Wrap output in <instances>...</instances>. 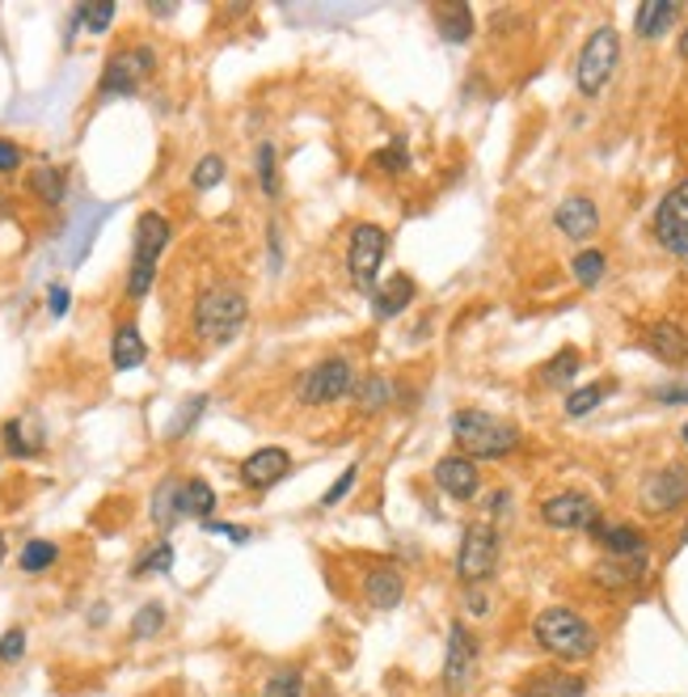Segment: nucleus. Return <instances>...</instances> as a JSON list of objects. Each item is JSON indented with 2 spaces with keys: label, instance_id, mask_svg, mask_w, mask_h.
<instances>
[{
  "label": "nucleus",
  "instance_id": "obj_6",
  "mask_svg": "<svg viewBox=\"0 0 688 697\" xmlns=\"http://www.w3.org/2000/svg\"><path fill=\"white\" fill-rule=\"evenodd\" d=\"M499 558H502V537L495 525L486 520H474L469 529L461 532V550H456V579L465 588H481L490 583L495 571H499Z\"/></svg>",
  "mask_w": 688,
  "mask_h": 697
},
{
  "label": "nucleus",
  "instance_id": "obj_54",
  "mask_svg": "<svg viewBox=\"0 0 688 697\" xmlns=\"http://www.w3.org/2000/svg\"><path fill=\"white\" fill-rule=\"evenodd\" d=\"M685 541H688V525H685Z\"/></svg>",
  "mask_w": 688,
  "mask_h": 697
},
{
  "label": "nucleus",
  "instance_id": "obj_12",
  "mask_svg": "<svg viewBox=\"0 0 688 697\" xmlns=\"http://www.w3.org/2000/svg\"><path fill=\"white\" fill-rule=\"evenodd\" d=\"M477 673V638L465 622L448 625V647H444V694L465 697Z\"/></svg>",
  "mask_w": 688,
  "mask_h": 697
},
{
  "label": "nucleus",
  "instance_id": "obj_23",
  "mask_svg": "<svg viewBox=\"0 0 688 697\" xmlns=\"http://www.w3.org/2000/svg\"><path fill=\"white\" fill-rule=\"evenodd\" d=\"M431 18L444 43H469L474 39V9L461 4V0H444V4H431Z\"/></svg>",
  "mask_w": 688,
  "mask_h": 697
},
{
  "label": "nucleus",
  "instance_id": "obj_40",
  "mask_svg": "<svg viewBox=\"0 0 688 697\" xmlns=\"http://www.w3.org/2000/svg\"><path fill=\"white\" fill-rule=\"evenodd\" d=\"M372 166L380 173H405L410 169V152H405V136H393V145L380 148L377 157H372Z\"/></svg>",
  "mask_w": 688,
  "mask_h": 697
},
{
  "label": "nucleus",
  "instance_id": "obj_27",
  "mask_svg": "<svg viewBox=\"0 0 688 697\" xmlns=\"http://www.w3.org/2000/svg\"><path fill=\"white\" fill-rule=\"evenodd\" d=\"M351 402H356L359 414H380L384 406H393V386L380 377V372H363L356 381V389H351Z\"/></svg>",
  "mask_w": 688,
  "mask_h": 697
},
{
  "label": "nucleus",
  "instance_id": "obj_5",
  "mask_svg": "<svg viewBox=\"0 0 688 697\" xmlns=\"http://www.w3.org/2000/svg\"><path fill=\"white\" fill-rule=\"evenodd\" d=\"M621 64V34L613 25H595L588 34V43L579 51V64H574V85L583 97H600L608 89V81Z\"/></svg>",
  "mask_w": 688,
  "mask_h": 697
},
{
  "label": "nucleus",
  "instance_id": "obj_46",
  "mask_svg": "<svg viewBox=\"0 0 688 697\" xmlns=\"http://www.w3.org/2000/svg\"><path fill=\"white\" fill-rule=\"evenodd\" d=\"M203 529L215 532V537H229L233 546H245V541H250V529H241V525H220V520H208Z\"/></svg>",
  "mask_w": 688,
  "mask_h": 697
},
{
  "label": "nucleus",
  "instance_id": "obj_17",
  "mask_svg": "<svg viewBox=\"0 0 688 697\" xmlns=\"http://www.w3.org/2000/svg\"><path fill=\"white\" fill-rule=\"evenodd\" d=\"M588 676L567 673V668H537L516 685V697H583Z\"/></svg>",
  "mask_w": 688,
  "mask_h": 697
},
{
  "label": "nucleus",
  "instance_id": "obj_42",
  "mask_svg": "<svg viewBox=\"0 0 688 697\" xmlns=\"http://www.w3.org/2000/svg\"><path fill=\"white\" fill-rule=\"evenodd\" d=\"M203 410H208V398H203V393H199V398H190L187 406L178 410V419L169 423V440H178V435H187V427H194V419H199Z\"/></svg>",
  "mask_w": 688,
  "mask_h": 697
},
{
  "label": "nucleus",
  "instance_id": "obj_14",
  "mask_svg": "<svg viewBox=\"0 0 688 697\" xmlns=\"http://www.w3.org/2000/svg\"><path fill=\"white\" fill-rule=\"evenodd\" d=\"M431 482H435L448 499H456V504H469L477 490H481V469H477V461H469L465 453H448V457L435 461Z\"/></svg>",
  "mask_w": 688,
  "mask_h": 697
},
{
  "label": "nucleus",
  "instance_id": "obj_28",
  "mask_svg": "<svg viewBox=\"0 0 688 697\" xmlns=\"http://www.w3.org/2000/svg\"><path fill=\"white\" fill-rule=\"evenodd\" d=\"M182 486L187 482L166 478L152 495V525L157 529H173V520H182Z\"/></svg>",
  "mask_w": 688,
  "mask_h": 697
},
{
  "label": "nucleus",
  "instance_id": "obj_9",
  "mask_svg": "<svg viewBox=\"0 0 688 697\" xmlns=\"http://www.w3.org/2000/svg\"><path fill=\"white\" fill-rule=\"evenodd\" d=\"M359 372L351 360H342V356H330V360H317L300 377V402L305 406H330L338 398H347L351 389H356Z\"/></svg>",
  "mask_w": 688,
  "mask_h": 697
},
{
  "label": "nucleus",
  "instance_id": "obj_16",
  "mask_svg": "<svg viewBox=\"0 0 688 697\" xmlns=\"http://www.w3.org/2000/svg\"><path fill=\"white\" fill-rule=\"evenodd\" d=\"M292 474V453L287 448H258V453H250V457L241 461V486H250V490H271V486H279V482Z\"/></svg>",
  "mask_w": 688,
  "mask_h": 697
},
{
  "label": "nucleus",
  "instance_id": "obj_37",
  "mask_svg": "<svg viewBox=\"0 0 688 697\" xmlns=\"http://www.w3.org/2000/svg\"><path fill=\"white\" fill-rule=\"evenodd\" d=\"M300 694H305L300 668H279V673L266 676V685H262V697H300Z\"/></svg>",
  "mask_w": 688,
  "mask_h": 697
},
{
  "label": "nucleus",
  "instance_id": "obj_53",
  "mask_svg": "<svg viewBox=\"0 0 688 697\" xmlns=\"http://www.w3.org/2000/svg\"><path fill=\"white\" fill-rule=\"evenodd\" d=\"M680 440H685V444H688V423H685V432H680Z\"/></svg>",
  "mask_w": 688,
  "mask_h": 697
},
{
  "label": "nucleus",
  "instance_id": "obj_18",
  "mask_svg": "<svg viewBox=\"0 0 688 697\" xmlns=\"http://www.w3.org/2000/svg\"><path fill=\"white\" fill-rule=\"evenodd\" d=\"M592 541L604 550V558H646V532L634 525H613V520H600L592 529Z\"/></svg>",
  "mask_w": 688,
  "mask_h": 697
},
{
  "label": "nucleus",
  "instance_id": "obj_30",
  "mask_svg": "<svg viewBox=\"0 0 688 697\" xmlns=\"http://www.w3.org/2000/svg\"><path fill=\"white\" fill-rule=\"evenodd\" d=\"M212 511H215V490L203 478H190L187 486H182V516H194V520L208 525Z\"/></svg>",
  "mask_w": 688,
  "mask_h": 697
},
{
  "label": "nucleus",
  "instance_id": "obj_47",
  "mask_svg": "<svg viewBox=\"0 0 688 697\" xmlns=\"http://www.w3.org/2000/svg\"><path fill=\"white\" fill-rule=\"evenodd\" d=\"M465 613H469V617H486V613H490V596H486L481 588H469V592H465Z\"/></svg>",
  "mask_w": 688,
  "mask_h": 697
},
{
  "label": "nucleus",
  "instance_id": "obj_3",
  "mask_svg": "<svg viewBox=\"0 0 688 697\" xmlns=\"http://www.w3.org/2000/svg\"><path fill=\"white\" fill-rule=\"evenodd\" d=\"M250 321V300L233 284H212L194 300V335L203 342H233Z\"/></svg>",
  "mask_w": 688,
  "mask_h": 697
},
{
  "label": "nucleus",
  "instance_id": "obj_34",
  "mask_svg": "<svg viewBox=\"0 0 688 697\" xmlns=\"http://www.w3.org/2000/svg\"><path fill=\"white\" fill-rule=\"evenodd\" d=\"M166 630V604H140L136 609V617H131V643H148V638H157Z\"/></svg>",
  "mask_w": 688,
  "mask_h": 697
},
{
  "label": "nucleus",
  "instance_id": "obj_31",
  "mask_svg": "<svg viewBox=\"0 0 688 697\" xmlns=\"http://www.w3.org/2000/svg\"><path fill=\"white\" fill-rule=\"evenodd\" d=\"M30 191L39 194V203L60 208V203H64V169H55V166L30 169Z\"/></svg>",
  "mask_w": 688,
  "mask_h": 697
},
{
  "label": "nucleus",
  "instance_id": "obj_24",
  "mask_svg": "<svg viewBox=\"0 0 688 697\" xmlns=\"http://www.w3.org/2000/svg\"><path fill=\"white\" fill-rule=\"evenodd\" d=\"M414 279L405 275V271H398L384 288L372 292V313H377V321H389V317H402L410 305H414Z\"/></svg>",
  "mask_w": 688,
  "mask_h": 697
},
{
  "label": "nucleus",
  "instance_id": "obj_44",
  "mask_svg": "<svg viewBox=\"0 0 688 697\" xmlns=\"http://www.w3.org/2000/svg\"><path fill=\"white\" fill-rule=\"evenodd\" d=\"M356 478H359V465H347V469L338 474V482H334L330 490L321 495V507H334V504H338V499H347V490L356 486Z\"/></svg>",
  "mask_w": 688,
  "mask_h": 697
},
{
  "label": "nucleus",
  "instance_id": "obj_50",
  "mask_svg": "<svg viewBox=\"0 0 688 697\" xmlns=\"http://www.w3.org/2000/svg\"><path fill=\"white\" fill-rule=\"evenodd\" d=\"M68 305H72L68 288H60V284H55V288L47 292V309H51V317H64V313H68Z\"/></svg>",
  "mask_w": 688,
  "mask_h": 697
},
{
  "label": "nucleus",
  "instance_id": "obj_25",
  "mask_svg": "<svg viewBox=\"0 0 688 697\" xmlns=\"http://www.w3.org/2000/svg\"><path fill=\"white\" fill-rule=\"evenodd\" d=\"M144 360H148V347H144L140 330L131 321L115 326V335H110V363H115V372H131Z\"/></svg>",
  "mask_w": 688,
  "mask_h": 697
},
{
  "label": "nucleus",
  "instance_id": "obj_21",
  "mask_svg": "<svg viewBox=\"0 0 688 697\" xmlns=\"http://www.w3.org/2000/svg\"><path fill=\"white\" fill-rule=\"evenodd\" d=\"M405 596V575L398 567H372L368 579H363V601L372 604L377 613H389V609H398Z\"/></svg>",
  "mask_w": 688,
  "mask_h": 697
},
{
  "label": "nucleus",
  "instance_id": "obj_4",
  "mask_svg": "<svg viewBox=\"0 0 688 697\" xmlns=\"http://www.w3.org/2000/svg\"><path fill=\"white\" fill-rule=\"evenodd\" d=\"M169 237H173V229H169V220L161 212H144L136 220V241H131V266H127V296L131 300H144L152 284H157V263H161V254H166Z\"/></svg>",
  "mask_w": 688,
  "mask_h": 697
},
{
  "label": "nucleus",
  "instance_id": "obj_20",
  "mask_svg": "<svg viewBox=\"0 0 688 697\" xmlns=\"http://www.w3.org/2000/svg\"><path fill=\"white\" fill-rule=\"evenodd\" d=\"M646 579V558H600L592 567V583L604 592H629Z\"/></svg>",
  "mask_w": 688,
  "mask_h": 697
},
{
  "label": "nucleus",
  "instance_id": "obj_29",
  "mask_svg": "<svg viewBox=\"0 0 688 697\" xmlns=\"http://www.w3.org/2000/svg\"><path fill=\"white\" fill-rule=\"evenodd\" d=\"M115 0H102V4H76L72 9V25H68V34H64V43H72L76 39V25H85L89 34H106L110 30V22H115Z\"/></svg>",
  "mask_w": 688,
  "mask_h": 697
},
{
  "label": "nucleus",
  "instance_id": "obj_15",
  "mask_svg": "<svg viewBox=\"0 0 688 697\" xmlns=\"http://www.w3.org/2000/svg\"><path fill=\"white\" fill-rule=\"evenodd\" d=\"M553 229L562 233L567 241H592L600 233V208H595V199L588 194H567L558 208H553Z\"/></svg>",
  "mask_w": 688,
  "mask_h": 697
},
{
  "label": "nucleus",
  "instance_id": "obj_49",
  "mask_svg": "<svg viewBox=\"0 0 688 697\" xmlns=\"http://www.w3.org/2000/svg\"><path fill=\"white\" fill-rule=\"evenodd\" d=\"M18 166H22V148L9 145V140H0V173H13Z\"/></svg>",
  "mask_w": 688,
  "mask_h": 697
},
{
  "label": "nucleus",
  "instance_id": "obj_32",
  "mask_svg": "<svg viewBox=\"0 0 688 697\" xmlns=\"http://www.w3.org/2000/svg\"><path fill=\"white\" fill-rule=\"evenodd\" d=\"M579 368H583V356H579L574 347H562V351H558V356H553V360L541 368V386H549V389L570 386Z\"/></svg>",
  "mask_w": 688,
  "mask_h": 697
},
{
  "label": "nucleus",
  "instance_id": "obj_51",
  "mask_svg": "<svg viewBox=\"0 0 688 697\" xmlns=\"http://www.w3.org/2000/svg\"><path fill=\"white\" fill-rule=\"evenodd\" d=\"M676 51H680V60L688 64V30H680V43H676Z\"/></svg>",
  "mask_w": 688,
  "mask_h": 697
},
{
  "label": "nucleus",
  "instance_id": "obj_26",
  "mask_svg": "<svg viewBox=\"0 0 688 697\" xmlns=\"http://www.w3.org/2000/svg\"><path fill=\"white\" fill-rule=\"evenodd\" d=\"M680 18V4L676 0H646L638 13H634V30H638V39L646 43H655V39H664L667 25Z\"/></svg>",
  "mask_w": 688,
  "mask_h": 697
},
{
  "label": "nucleus",
  "instance_id": "obj_33",
  "mask_svg": "<svg viewBox=\"0 0 688 697\" xmlns=\"http://www.w3.org/2000/svg\"><path fill=\"white\" fill-rule=\"evenodd\" d=\"M604 271H608V258H604L600 250H583V254H574V263H570V275H574L579 288H595V284L604 279Z\"/></svg>",
  "mask_w": 688,
  "mask_h": 697
},
{
  "label": "nucleus",
  "instance_id": "obj_11",
  "mask_svg": "<svg viewBox=\"0 0 688 697\" xmlns=\"http://www.w3.org/2000/svg\"><path fill=\"white\" fill-rule=\"evenodd\" d=\"M541 520L558 532H592L604 520V511L583 490H558V495L541 499Z\"/></svg>",
  "mask_w": 688,
  "mask_h": 697
},
{
  "label": "nucleus",
  "instance_id": "obj_48",
  "mask_svg": "<svg viewBox=\"0 0 688 697\" xmlns=\"http://www.w3.org/2000/svg\"><path fill=\"white\" fill-rule=\"evenodd\" d=\"M266 245H271V271H279V266H284V237H279V224L266 229Z\"/></svg>",
  "mask_w": 688,
  "mask_h": 697
},
{
  "label": "nucleus",
  "instance_id": "obj_36",
  "mask_svg": "<svg viewBox=\"0 0 688 697\" xmlns=\"http://www.w3.org/2000/svg\"><path fill=\"white\" fill-rule=\"evenodd\" d=\"M60 558V550H55V541H25L22 546V558H18V567H22L25 575H39V571H47L51 562Z\"/></svg>",
  "mask_w": 688,
  "mask_h": 697
},
{
  "label": "nucleus",
  "instance_id": "obj_38",
  "mask_svg": "<svg viewBox=\"0 0 688 697\" xmlns=\"http://www.w3.org/2000/svg\"><path fill=\"white\" fill-rule=\"evenodd\" d=\"M608 393H613V386H583V389H574V393L567 398V414H570V419H588V414H592V410L600 406V402H604Z\"/></svg>",
  "mask_w": 688,
  "mask_h": 697
},
{
  "label": "nucleus",
  "instance_id": "obj_45",
  "mask_svg": "<svg viewBox=\"0 0 688 697\" xmlns=\"http://www.w3.org/2000/svg\"><path fill=\"white\" fill-rule=\"evenodd\" d=\"M650 398H655V402H664V406H685L688 386H659V389H650Z\"/></svg>",
  "mask_w": 688,
  "mask_h": 697
},
{
  "label": "nucleus",
  "instance_id": "obj_1",
  "mask_svg": "<svg viewBox=\"0 0 688 697\" xmlns=\"http://www.w3.org/2000/svg\"><path fill=\"white\" fill-rule=\"evenodd\" d=\"M532 638H537V647L553 655L558 664H583V659H592L595 651H600V634H595V625L583 617V613H574L567 604H549L541 609L537 617H532Z\"/></svg>",
  "mask_w": 688,
  "mask_h": 697
},
{
  "label": "nucleus",
  "instance_id": "obj_22",
  "mask_svg": "<svg viewBox=\"0 0 688 697\" xmlns=\"http://www.w3.org/2000/svg\"><path fill=\"white\" fill-rule=\"evenodd\" d=\"M0 440H4V448H9L18 461L39 457V453L47 448V435H43V427H39V419H34V414L9 419V423L0 427Z\"/></svg>",
  "mask_w": 688,
  "mask_h": 697
},
{
  "label": "nucleus",
  "instance_id": "obj_2",
  "mask_svg": "<svg viewBox=\"0 0 688 697\" xmlns=\"http://www.w3.org/2000/svg\"><path fill=\"white\" fill-rule=\"evenodd\" d=\"M452 440H456V453H465L469 461H502L523 444L520 427L490 410H456Z\"/></svg>",
  "mask_w": 688,
  "mask_h": 697
},
{
  "label": "nucleus",
  "instance_id": "obj_35",
  "mask_svg": "<svg viewBox=\"0 0 688 697\" xmlns=\"http://www.w3.org/2000/svg\"><path fill=\"white\" fill-rule=\"evenodd\" d=\"M169 567H173V546H169V541H157L152 550H144V553H140V562L131 567V579L169 575Z\"/></svg>",
  "mask_w": 688,
  "mask_h": 697
},
{
  "label": "nucleus",
  "instance_id": "obj_41",
  "mask_svg": "<svg viewBox=\"0 0 688 697\" xmlns=\"http://www.w3.org/2000/svg\"><path fill=\"white\" fill-rule=\"evenodd\" d=\"M258 187L266 199L279 194V169H275V145H258Z\"/></svg>",
  "mask_w": 688,
  "mask_h": 697
},
{
  "label": "nucleus",
  "instance_id": "obj_52",
  "mask_svg": "<svg viewBox=\"0 0 688 697\" xmlns=\"http://www.w3.org/2000/svg\"><path fill=\"white\" fill-rule=\"evenodd\" d=\"M0 562H4V532H0Z\"/></svg>",
  "mask_w": 688,
  "mask_h": 697
},
{
  "label": "nucleus",
  "instance_id": "obj_13",
  "mask_svg": "<svg viewBox=\"0 0 688 697\" xmlns=\"http://www.w3.org/2000/svg\"><path fill=\"white\" fill-rule=\"evenodd\" d=\"M688 504V465H664L642 478L638 507L646 516H671Z\"/></svg>",
  "mask_w": 688,
  "mask_h": 697
},
{
  "label": "nucleus",
  "instance_id": "obj_10",
  "mask_svg": "<svg viewBox=\"0 0 688 697\" xmlns=\"http://www.w3.org/2000/svg\"><path fill=\"white\" fill-rule=\"evenodd\" d=\"M650 233L659 241V250H667L671 258L688 263V178L676 182V187L659 199L655 220H650Z\"/></svg>",
  "mask_w": 688,
  "mask_h": 697
},
{
  "label": "nucleus",
  "instance_id": "obj_19",
  "mask_svg": "<svg viewBox=\"0 0 688 697\" xmlns=\"http://www.w3.org/2000/svg\"><path fill=\"white\" fill-rule=\"evenodd\" d=\"M642 347H646L655 360L671 363V368L688 363V330L685 326H676V321H655V326H646Z\"/></svg>",
  "mask_w": 688,
  "mask_h": 697
},
{
  "label": "nucleus",
  "instance_id": "obj_39",
  "mask_svg": "<svg viewBox=\"0 0 688 697\" xmlns=\"http://www.w3.org/2000/svg\"><path fill=\"white\" fill-rule=\"evenodd\" d=\"M224 173H229L224 157L208 152V157H203L199 166L190 169V187H194V191H212V187H220V182H224Z\"/></svg>",
  "mask_w": 688,
  "mask_h": 697
},
{
  "label": "nucleus",
  "instance_id": "obj_43",
  "mask_svg": "<svg viewBox=\"0 0 688 697\" xmlns=\"http://www.w3.org/2000/svg\"><path fill=\"white\" fill-rule=\"evenodd\" d=\"M22 655H25V630L13 625V630L0 634V664H18Z\"/></svg>",
  "mask_w": 688,
  "mask_h": 697
},
{
  "label": "nucleus",
  "instance_id": "obj_8",
  "mask_svg": "<svg viewBox=\"0 0 688 697\" xmlns=\"http://www.w3.org/2000/svg\"><path fill=\"white\" fill-rule=\"evenodd\" d=\"M157 68V51L152 47H127L115 51L102 68V81H97V97H131L144 85V76H152Z\"/></svg>",
  "mask_w": 688,
  "mask_h": 697
},
{
  "label": "nucleus",
  "instance_id": "obj_7",
  "mask_svg": "<svg viewBox=\"0 0 688 697\" xmlns=\"http://www.w3.org/2000/svg\"><path fill=\"white\" fill-rule=\"evenodd\" d=\"M389 254V233L380 224H356L351 229V245H347V279L356 292H377L380 263Z\"/></svg>",
  "mask_w": 688,
  "mask_h": 697
}]
</instances>
